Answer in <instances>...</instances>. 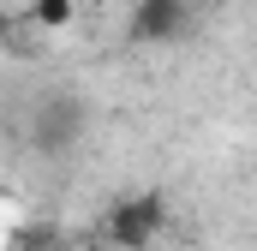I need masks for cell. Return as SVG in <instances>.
Instances as JSON below:
<instances>
[{
  "label": "cell",
  "instance_id": "3",
  "mask_svg": "<svg viewBox=\"0 0 257 251\" xmlns=\"http://www.w3.org/2000/svg\"><path fill=\"white\" fill-rule=\"evenodd\" d=\"M192 30V0H132V24L126 36L132 42H180Z\"/></svg>",
  "mask_w": 257,
  "mask_h": 251
},
{
  "label": "cell",
  "instance_id": "4",
  "mask_svg": "<svg viewBox=\"0 0 257 251\" xmlns=\"http://www.w3.org/2000/svg\"><path fill=\"white\" fill-rule=\"evenodd\" d=\"M30 24L36 30H66L72 24V0H30Z\"/></svg>",
  "mask_w": 257,
  "mask_h": 251
},
{
  "label": "cell",
  "instance_id": "2",
  "mask_svg": "<svg viewBox=\"0 0 257 251\" xmlns=\"http://www.w3.org/2000/svg\"><path fill=\"white\" fill-rule=\"evenodd\" d=\"M84 126H90V108H84L78 96H48V102L36 108V120H30V144H36L42 156H60V150H72V144L84 138Z\"/></svg>",
  "mask_w": 257,
  "mask_h": 251
},
{
  "label": "cell",
  "instance_id": "1",
  "mask_svg": "<svg viewBox=\"0 0 257 251\" xmlns=\"http://www.w3.org/2000/svg\"><path fill=\"white\" fill-rule=\"evenodd\" d=\"M162 227H168L162 191H132V197H120V203H108V215H102V239L120 245V251H150Z\"/></svg>",
  "mask_w": 257,
  "mask_h": 251
}]
</instances>
